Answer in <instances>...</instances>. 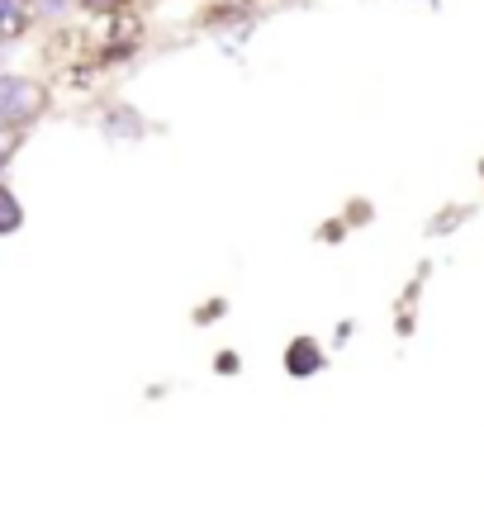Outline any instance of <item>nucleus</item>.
I'll use <instances>...</instances> for the list:
<instances>
[{
    "mask_svg": "<svg viewBox=\"0 0 484 512\" xmlns=\"http://www.w3.org/2000/svg\"><path fill=\"white\" fill-rule=\"evenodd\" d=\"M29 0H0V43H10V38H19L24 29H29Z\"/></svg>",
    "mask_w": 484,
    "mask_h": 512,
    "instance_id": "obj_3",
    "label": "nucleus"
},
{
    "mask_svg": "<svg viewBox=\"0 0 484 512\" xmlns=\"http://www.w3.org/2000/svg\"><path fill=\"white\" fill-rule=\"evenodd\" d=\"M15 147H19L15 128H0V171H5V166H10V157H15Z\"/></svg>",
    "mask_w": 484,
    "mask_h": 512,
    "instance_id": "obj_5",
    "label": "nucleus"
},
{
    "mask_svg": "<svg viewBox=\"0 0 484 512\" xmlns=\"http://www.w3.org/2000/svg\"><path fill=\"white\" fill-rule=\"evenodd\" d=\"M81 5H86V10H114L119 0H81Z\"/></svg>",
    "mask_w": 484,
    "mask_h": 512,
    "instance_id": "obj_8",
    "label": "nucleus"
},
{
    "mask_svg": "<svg viewBox=\"0 0 484 512\" xmlns=\"http://www.w3.org/2000/svg\"><path fill=\"white\" fill-rule=\"evenodd\" d=\"M318 366H323V351H318V342H309V337L290 342V351H285V370H290V375H314Z\"/></svg>",
    "mask_w": 484,
    "mask_h": 512,
    "instance_id": "obj_2",
    "label": "nucleus"
},
{
    "mask_svg": "<svg viewBox=\"0 0 484 512\" xmlns=\"http://www.w3.org/2000/svg\"><path fill=\"white\" fill-rule=\"evenodd\" d=\"M214 366L224 370V375H233V370H238V356H233V351H224V356H219V361H214Z\"/></svg>",
    "mask_w": 484,
    "mask_h": 512,
    "instance_id": "obj_7",
    "label": "nucleus"
},
{
    "mask_svg": "<svg viewBox=\"0 0 484 512\" xmlns=\"http://www.w3.org/2000/svg\"><path fill=\"white\" fill-rule=\"evenodd\" d=\"M38 10H43V15H62V10H67V0H38Z\"/></svg>",
    "mask_w": 484,
    "mask_h": 512,
    "instance_id": "obj_6",
    "label": "nucleus"
},
{
    "mask_svg": "<svg viewBox=\"0 0 484 512\" xmlns=\"http://www.w3.org/2000/svg\"><path fill=\"white\" fill-rule=\"evenodd\" d=\"M19 223H24V204L15 200L10 185H0V233H15Z\"/></svg>",
    "mask_w": 484,
    "mask_h": 512,
    "instance_id": "obj_4",
    "label": "nucleus"
},
{
    "mask_svg": "<svg viewBox=\"0 0 484 512\" xmlns=\"http://www.w3.org/2000/svg\"><path fill=\"white\" fill-rule=\"evenodd\" d=\"M48 110V91L29 76H0V128H24Z\"/></svg>",
    "mask_w": 484,
    "mask_h": 512,
    "instance_id": "obj_1",
    "label": "nucleus"
}]
</instances>
